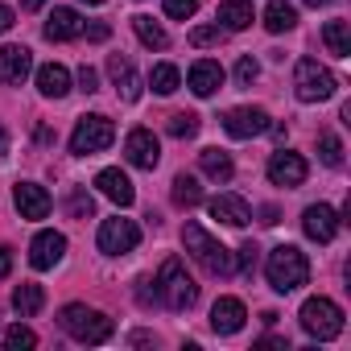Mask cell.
Listing matches in <instances>:
<instances>
[{
	"label": "cell",
	"mask_w": 351,
	"mask_h": 351,
	"mask_svg": "<svg viewBox=\"0 0 351 351\" xmlns=\"http://www.w3.org/2000/svg\"><path fill=\"white\" fill-rule=\"evenodd\" d=\"M124 153H128V161L136 169H157V161H161V145H157V136L149 128H132L124 136Z\"/></svg>",
	"instance_id": "obj_11"
},
{
	"label": "cell",
	"mask_w": 351,
	"mask_h": 351,
	"mask_svg": "<svg viewBox=\"0 0 351 351\" xmlns=\"http://www.w3.org/2000/svg\"><path fill=\"white\" fill-rule=\"evenodd\" d=\"M66 256V236L62 232H38L34 236V244H29V265L34 269H54L58 261Z\"/></svg>",
	"instance_id": "obj_12"
},
{
	"label": "cell",
	"mask_w": 351,
	"mask_h": 351,
	"mask_svg": "<svg viewBox=\"0 0 351 351\" xmlns=\"http://www.w3.org/2000/svg\"><path fill=\"white\" fill-rule=\"evenodd\" d=\"M9 153V132H5V124H0V157Z\"/></svg>",
	"instance_id": "obj_46"
},
{
	"label": "cell",
	"mask_w": 351,
	"mask_h": 351,
	"mask_svg": "<svg viewBox=\"0 0 351 351\" xmlns=\"http://www.w3.org/2000/svg\"><path fill=\"white\" fill-rule=\"evenodd\" d=\"M112 141H116V124H112L108 116L91 112V116H83V120L75 124V132H71V153H75V157H91V153L108 149Z\"/></svg>",
	"instance_id": "obj_7"
},
{
	"label": "cell",
	"mask_w": 351,
	"mask_h": 351,
	"mask_svg": "<svg viewBox=\"0 0 351 351\" xmlns=\"http://www.w3.org/2000/svg\"><path fill=\"white\" fill-rule=\"evenodd\" d=\"M211 219H219L228 228H244L252 219V207L240 195H219V199H211Z\"/></svg>",
	"instance_id": "obj_20"
},
{
	"label": "cell",
	"mask_w": 351,
	"mask_h": 351,
	"mask_svg": "<svg viewBox=\"0 0 351 351\" xmlns=\"http://www.w3.org/2000/svg\"><path fill=\"white\" fill-rule=\"evenodd\" d=\"M199 165H203V173H207L211 182H232V173H236V165H232V157L223 149H203Z\"/></svg>",
	"instance_id": "obj_25"
},
{
	"label": "cell",
	"mask_w": 351,
	"mask_h": 351,
	"mask_svg": "<svg viewBox=\"0 0 351 351\" xmlns=\"http://www.w3.org/2000/svg\"><path fill=\"white\" fill-rule=\"evenodd\" d=\"M223 42V25H199V29H191V46H219Z\"/></svg>",
	"instance_id": "obj_35"
},
{
	"label": "cell",
	"mask_w": 351,
	"mask_h": 351,
	"mask_svg": "<svg viewBox=\"0 0 351 351\" xmlns=\"http://www.w3.org/2000/svg\"><path fill=\"white\" fill-rule=\"evenodd\" d=\"M335 87H339V79H335L318 58H302V62H298V71H293V91H298L302 104H322V99L335 95Z\"/></svg>",
	"instance_id": "obj_5"
},
{
	"label": "cell",
	"mask_w": 351,
	"mask_h": 351,
	"mask_svg": "<svg viewBox=\"0 0 351 351\" xmlns=\"http://www.w3.org/2000/svg\"><path fill=\"white\" fill-rule=\"evenodd\" d=\"M157 298L169 306V310H191L195 302H199V285H195V277L182 269V261L178 256H169L165 265H161V273H157Z\"/></svg>",
	"instance_id": "obj_3"
},
{
	"label": "cell",
	"mask_w": 351,
	"mask_h": 351,
	"mask_svg": "<svg viewBox=\"0 0 351 351\" xmlns=\"http://www.w3.org/2000/svg\"><path fill=\"white\" fill-rule=\"evenodd\" d=\"M42 5H46V0H21V9H25V13H38Z\"/></svg>",
	"instance_id": "obj_45"
},
{
	"label": "cell",
	"mask_w": 351,
	"mask_h": 351,
	"mask_svg": "<svg viewBox=\"0 0 351 351\" xmlns=\"http://www.w3.org/2000/svg\"><path fill=\"white\" fill-rule=\"evenodd\" d=\"M306 5H310V9H318V5H330V0H306Z\"/></svg>",
	"instance_id": "obj_47"
},
{
	"label": "cell",
	"mask_w": 351,
	"mask_h": 351,
	"mask_svg": "<svg viewBox=\"0 0 351 351\" xmlns=\"http://www.w3.org/2000/svg\"><path fill=\"white\" fill-rule=\"evenodd\" d=\"M318 157H322L330 169H339V165H343V141H339L335 132H318Z\"/></svg>",
	"instance_id": "obj_32"
},
{
	"label": "cell",
	"mask_w": 351,
	"mask_h": 351,
	"mask_svg": "<svg viewBox=\"0 0 351 351\" xmlns=\"http://www.w3.org/2000/svg\"><path fill=\"white\" fill-rule=\"evenodd\" d=\"M13 21H17V13H13L9 5H0V34H9V29H13Z\"/></svg>",
	"instance_id": "obj_40"
},
{
	"label": "cell",
	"mask_w": 351,
	"mask_h": 351,
	"mask_svg": "<svg viewBox=\"0 0 351 351\" xmlns=\"http://www.w3.org/2000/svg\"><path fill=\"white\" fill-rule=\"evenodd\" d=\"M95 244H99L104 256H124V252H132V248L141 244V228H136L132 219H120V215H116V219H104Z\"/></svg>",
	"instance_id": "obj_8"
},
{
	"label": "cell",
	"mask_w": 351,
	"mask_h": 351,
	"mask_svg": "<svg viewBox=\"0 0 351 351\" xmlns=\"http://www.w3.org/2000/svg\"><path fill=\"white\" fill-rule=\"evenodd\" d=\"M13 306H17V314H21V318H34V314L46 306V289H42V285H34V281H21V285L13 289Z\"/></svg>",
	"instance_id": "obj_26"
},
{
	"label": "cell",
	"mask_w": 351,
	"mask_h": 351,
	"mask_svg": "<svg viewBox=\"0 0 351 351\" xmlns=\"http://www.w3.org/2000/svg\"><path fill=\"white\" fill-rule=\"evenodd\" d=\"M256 261H261V248L248 240V244H240V252H236V269L244 273V277H252L256 273Z\"/></svg>",
	"instance_id": "obj_36"
},
{
	"label": "cell",
	"mask_w": 351,
	"mask_h": 351,
	"mask_svg": "<svg viewBox=\"0 0 351 351\" xmlns=\"http://www.w3.org/2000/svg\"><path fill=\"white\" fill-rule=\"evenodd\" d=\"M182 244H186V252L207 269V273H215V277H228L236 265H232V252L203 228V223H186L182 228Z\"/></svg>",
	"instance_id": "obj_4"
},
{
	"label": "cell",
	"mask_w": 351,
	"mask_h": 351,
	"mask_svg": "<svg viewBox=\"0 0 351 351\" xmlns=\"http://www.w3.org/2000/svg\"><path fill=\"white\" fill-rule=\"evenodd\" d=\"M66 211H71V219H91V215H95V199H91L83 186H75V191L66 195Z\"/></svg>",
	"instance_id": "obj_33"
},
{
	"label": "cell",
	"mask_w": 351,
	"mask_h": 351,
	"mask_svg": "<svg viewBox=\"0 0 351 351\" xmlns=\"http://www.w3.org/2000/svg\"><path fill=\"white\" fill-rule=\"evenodd\" d=\"M132 29H136V38H141V42H145L149 50H165V46H169L165 29H161V25H157L153 17H145V13H136V17H132Z\"/></svg>",
	"instance_id": "obj_29"
},
{
	"label": "cell",
	"mask_w": 351,
	"mask_h": 351,
	"mask_svg": "<svg viewBox=\"0 0 351 351\" xmlns=\"http://www.w3.org/2000/svg\"><path fill=\"white\" fill-rule=\"evenodd\" d=\"M83 34V17L75 9H54L50 21H46V38L50 42H75Z\"/></svg>",
	"instance_id": "obj_21"
},
{
	"label": "cell",
	"mask_w": 351,
	"mask_h": 351,
	"mask_svg": "<svg viewBox=\"0 0 351 351\" xmlns=\"http://www.w3.org/2000/svg\"><path fill=\"white\" fill-rule=\"evenodd\" d=\"M261 223L273 228V223H277V207H261Z\"/></svg>",
	"instance_id": "obj_44"
},
{
	"label": "cell",
	"mask_w": 351,
	"mask_h": 351,
	"mask_svg": "<svg viewBox=\"0 0 351 351\" xmlns=\"http://www.w3.org/2000/svg\"><path fill=\"white\" fill-rule=\"evenodd\" d=\"M186 83H191V91H195L199 99H207V95H215V91L223 87V66H219V62H211V58H199V62L191 66Z\"/></svg>",
	"instance_id": "obj_18"
},
{
	"label": "cell",
	"mask_w": 351,
	"mask_h": 351,
	"mask_svg": "<svg viewBox=\"0 0 351 351\" xmlns=\"http://www.w3.org/2000/svg\"><path fill=\"white\" fill-rule=\"evenodd\" d=\"M298 318H302V330H306V335H314L318 343H326V339L343 335V310H339L330 298H306Z\"/></svg>",
	"instance_id": "obj_6"
},
{
	"label": "cell",
	"mask_w": 351,
	"mask_h": 351,
	"mask_svg": "<svg viewBox=\"0 0 351 351\" xmlns=\"http://www.w3.org/2000/svg\"><path fill=\"white\" fill-rule=\"evenodd\" d=\"M339 215L326 207V203H314V207H306V215H302V232L310 236V240H318V244H330L335 240V232H339Z\"/></svg>",
	"instance_id": "obj_13"
},
{
	"label": "cell",
	"mask_w": 351,
	"mask_h": 351,
	"mask_svg": "<svg viewBox=\"0 0 351 351\" xmlns=\"http://www.w3.org/2000/svg\"><path fill=\"white\" fill-rule=\"evenodd\" d=\"M219 21H223V29H232V34L248 29V25H252V0H219Z\"/></svg>",
	"instance_id": "obj_24"
},
{
	"label": "cell",
	"mask_w": 351,
	"mask_h": 351,
	"mask_svg": "<svg viewBox=\"0 0 351 351\" xmlns=\"http://www.w3.org/2000/svg\"><path fill=\"white\" fill-rule=\"evenodd\" d=\"M79 87H83L87 95H91V91H99V75H95L91 66H83V71H79Z\"/></svg>",
	"instance_id": "obj_39"
},
{
	"label": "cell",
	"mask_w": 351,
	"mask_h": 351,
	"mask_svg": "<svg viewBox=\"0 0 351 351\" xmlns=\"http://www.w3.org/2000/svg\"><path fill=\"white\" fill-rule=\"evenodd\" d=\"M38 91H42L46 99H62V95L71 91V71H66V66H58V62L38 66Z\"/></svg>",
	"instance_id": "obj_22"
},
{
	"label": "cell",
	"mask_w": 351,
	"mask_h": 351,
	"mask_svg": "<svg viewBox=\"0 0 351 351\" xmlns=\"http://www.w3.org/2000/svg\"><path fill=\"white\" fill-rule=\"evenodd\" d=\"M244 318H248V310H244L240 298H219V302L211 306V330H215V335H236V330L244 326Z\"/></svg>",
	"instance_id": "obj_16"
},
{
	"label": "cell",
	"mask_w": 351,
	"mask_h": 351,
	"mask_svg": "<svg viewBox=\"0 0 351 351\" xmlns=\"http://www.w3.org/2000/svg\"><path fill=\"white\" fill-rule=\"evenodd\" d=\"M149 83H153V91H157V95H173V91H178V83H182V75H178V66L157 62V66L149 71Z\"/></svg>",
	"instance_id": "obj_30"
},
{
	"label": "cell",
	"mask_w": 351,
	"mask_h": 351,
	"mask_svg": "<svg viewBox=\"0 0 351 351\" xmlns=\"http://www.w3.org/2000/svg\"><path fill=\"white\" fill-rule=\"evenodd\" d=\"M195 13H199V0H165V17H173V21H186Z\"/></svg>",
	"instance_id": "obj_37"
},
{
	"label": "cell",
	"mask_w": 351,
	"mask_h": 351,
	"mask_svg": "<svg viewBox=\"0 0 351 351\" xmlns=\"http://www.w3.org/2000/svg\"><path fill=\"white\" fill-rule=\"evenodd\" d=\"M83 5H104V0H83Z\"/></svg>",
	"instance_id": "obj_48"
},
{
	"label": "cell",
	"mask_w": 351,
	"mask_h": 351,
	"mask_svg": "<svg viewBox=\"0 0 351 351\" xmlns=\"http://www.w3.org/2000/svg\"><path fill=\"white\" fill-rule=\"evenodd\" d=\"M13 203H17L21 219H46L50 215V195L38 182H17L13 186Z\"/></svg>",
	"instance_id": "obj_14"
},
{
	"label": "cell",
	"mask_w": 351,
	"mask_h": 351,
	"mask_svg": "<svg viewBox=\"0 0 351 351\" xmlns=\"http://www.w3.org/2000/svg\"><path fill=\"white\" fill-rule=\"evenodd\" d=\"M169 136H178V141L199 136V116H195V112H173V116H169Z\"/></svg>",
	"instance_id": "obj_31"
},
{
	"label": "cell",
	"mask_w": 351,
	"mask_h": 351,
	"mask_svg": "<svg viewBox=\"0 0 351 351\" xmlns=\"http://www.w3.org/2000/svg\"><path fill=\"white\" fill-rule=\"evenodd\" d=\"M293 25H298V9L289 0H269L265 5V29L269 34H289Z\"/></svg>",
	"instance_id": "obj_23"
},
{
	"label": "cell",
	"mask_w": 351,
	"mask_h": 351,
	"mask_svg": "<svg viewBox=\"0 0 351 351\" xmlns=\"http://www.w3.org/2000/svg\"><path fill=\"white\" fill-rule=\"evenodd\" d=\"M141 289H136V298L145 302V306H153V298H157V289H149V281H136Z\"/></svg>",
	"instance_id": "obj_43"
},
{
	"label": "cell",
	"mask_w": 351,
	"mask_h": 351,
	"mask_svg": "<svg viewBox=\"0 0 351 351\" xmlns=\"http://www.w3.org/2000/svg\"><path fill=\"white\" fill-rule=\"evenodd\" d=\"M34 71V54L25 50V46H5L0 50V79L5 83H25V75Z\"/></svg>",
	"instance_id": "obj_19"
},
{
	"label": "cell",
	"mask_w": 351,
	"mask_h": 351,
	"mask_svg": "<svg viewBox=\"0 0 351 351\" xmlns=\"http://www.w3.org/2000/svg\"><path fill=\"white\" fill-rule=\"evenodd\" d=\"M58 326L71 335V339H79V343H108L112 339V318L104 314V310H91V306H83V302H71V306H62V314H58Z\"/></svg>",
	"instance_id": "obj_2"
},
{
	"label": "cell",
	"mask_w": 351,
	"mask_h": 351,
	"mask_svg": "<svg viewBox=\"0 0 351 351\" xmlns=\"http://www.w3.org/2000/svg\"><path fill=\"white\" fill-rule=\"evenodd\" d=\"M5 347H9V351H29V347H38V335H34L29 326L17 322V326L5 330Z\"/></svg>",
	"instance_id": "obj_34"
},
{
	"label": "cell",
	"mask_w": 351,
	"mask_h": 351,
	"mask_svg": "<svg viewBox=\"0 0 351 351\" xmlns=\"http://www.w3.org/2000/svg\"><path fill=\"white\" fill-rule=\"evenodd\" d=\"M322 42L335 58H351V25L347 21H326L322 25Z\"/></svg>",
	"instance_id": "obj_27"
},
{
	"label": "cell",
	"mask_w": 351,
	"mask_h": 351,
	"mask_svg": "<svg viewBox=\"0 0 351 351\" xmlns=\"http://www.w3.org/2000/svg\"><path fill=\"white\" fill-rule=\"evenodd\" d=\"M256 75H261L256 58H252V54H244V58L236 62V83H240V87H252V83H256Z\"/></svg>",
	"instance_id": "obj_38"
},
{
	"label": "cell",
	"mask_w": 351,
	"mask_h": 351,
	"mask_svg": "<svg viewBox=\"0 0 351 351\" xmlns=\"http://www.w3.org/2000/svg\"><path fill=\"white\" fill-rule=\"evenodd\" d=\"M169 199H173V207H199V203H203V186H199V178H191V173H178V178H173Z\"/></svg>",
	"instance_id": "obj_28"
},
{
	"label": "cell",
	"mask_w": 351,
	"mask_h": 351,
	"mask_svg": "<svg viewBox=\"0 0 351 351\" xmlns=\"http://www.w3.org/2000/svg\"><path fill=\"white\" fill-rule=\"evenodd\" d=\"M269 182L273 186H302L306 182V157L302 153H289V149L273 153L269 157Z\"/></svg>",
	"instance_id": "obj_10"
},
{
	"label": "cell",
	"mask_w": 351,
	"mask_h": 351,
	"mask_svg": "<svg viewBox=\"0 0 351 351\" xmlns=\"http://www.w3.org/2000/svg\"><path fill=\"white\" fill-rule=\"evenodd\" d=\"M108 34H112L108 25H87V38H91V42H108Z\"/></svg>",
	"instance_id": "obj_42"
},
{
	"label": "cell",
	"mask_w": 351,
	"mask_h": 351,
	"mask_svg": "<svg viewBox=\"0 0 351 351\" xmlns=\"http://www.w3.org/2000/svg\"><path fill=\"white\" fill-rule=\"evenodd\" d=\"M95 186H99V195L112 199L116 207H132V199H136V191H132V182H128L124 169H99V173H95Z\"/></svg>",
	"instance_id": "obj_15"
},
{
	"label": "cell",
	"mask_w": 351,
	"mask_h": 351,
	"mask_svg": "<svg viewBox=\"0 0 351 351\" xmlns=\"http://www.w3.org/2000/svg\"><path fill=\"white\" fill-rule=\"evenodd\" d=\"M108 75H112V83H116V91H120L124 104H136V99H141V75L132 71L128 58L112 54V58H108Z\"/></svg>",
	"instance_id": "obj_17"
},
{
	"label": "cell",
	"mask_w": 351,
	"mask_h": 351,
	"mask_svg": "<svg viewBox=\"0 0 351 351\" xmlns=\"http://www.w3.org/2000/svg\"><path fill=\"white\" fill-rule=\"evenodd\" d=\"M265 277H269V285H273L277 293H293V289H302V285L310 281V261H306L302 248L277 244V248L265 256Z\"/></svg>",
	"instance_id": "obj_1"
},
{
	"label": "cell",
	"mask_w": 351,
	"mask_h": 351,
	"mask_svg": "<svg viewBox=\"0 0 351 351\" xmlns=\"http://www.w3.org/2000/svg\"><path fill=\"white\" fill-rule=\"evenodd\" d=\"M13 273V248H0V277Z\"/></svg>",
	"instance_id": "obj_41"
},
{
	"label": "cell",
	"mask_w": 351,
	"mask_h": 351,
	"mask_svg": "<svg viewBox=\"0 0 351 351\" xmlns=\"http://www.w3.org/2000/svg\"><path fill=\"white\" fill-rule=\"evenodd\" d=\"M223 128L236 136V141H252L261 132H269V112L265 108H232L223 116Z\"/></svg>",
	"instance_id": "obj_9"
}]
</instances>
